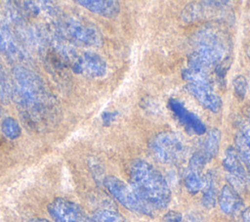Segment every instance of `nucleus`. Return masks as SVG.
Instances as JSON below:
<instances>
[{"mask_svg":"<svg viewBox=\"0 0 250 222\" xmlns=\"http://www.w3.org/2000/svg\"><path fill=\"white\" fill-rule=\"evenodd\" d=\"M169 106L180 123L188 131L198 135L204 134L206 132V127L202 120L195 113L188 111L181 101L178 99H171Z\"/></svg>","mask_w":250,"mask_h":222,"instance_id":"11","label":"nucleus"},{"mask_svg":"<svg viewBox=\"0 0 250 222\" xmlns=\"http://www.w3.org/2000/svg\"><path fill=\"white\" fill-rule=\"evenodd\" d=\"M58 26L62 34L76 43L86 46H100L103 42L99 28L87 20L66 15L59 19Z\"/></svg>","mask_w":250,"mask_h":222,"instance_id":"4","label":"nucleus"},{"mask_svg":"<svg viewBox=\"0 0 250 222\" xmlns=\"http://www.w3.org/2000/svg\"><path fill=\"white\" fill-rule=\"evenodd\" d=\"M91 222H123L122 217L110 209H100L93 213Z\"/></svg>","mask_w":250,"mask_h":222,"instance_id":"19","label":"nucleus"},{"mask_svg":"<svg viewBox=\"0 0 250 222\" xmlns=\"http://www.w3.org/2000/svg\"><path fill=\"white\" fill-rule=\"evenodd\" d=\"M12 91L5 69L0 62V102L7 103L11 99Z\"/></svg>","mask_w":250,"mask_h":222,"instance_id":"20","label":"nucleus"},{"mask_svg":"<svg viewBox=\"0 0 250 222\" xmlns=\"http://www.w3.org/2000/svg\"><path fill=\"white\" fill-rule=\"evenodd\" d=\"M181 220H182L181 214L175 211L168 212L163 218V222H181Z\"/></svg>","mask_w":250,"mask_h":222,"instance_id":"23","label":"nucleus"},{"mask_svg":"<svg viewBox=\"0 0 250 222\" xmlns=\"http://www.w3.org/2000/svg\"><path fill=\"white\" fill-rule=\"evenodd\" d=\"M223 166L227 172L229 185L237 192L244 190L249 182V177L234 147L230 146L225 151Z\"/></svg>","mask_w":250,"mask_h":222,"instance_id":"7","label":"nucleus"},{"mask_svg":"<svg viewBox=\"0 0 250 222\" xmlns=\"http://www.w3.org/2000/svg\"><path fill=\"white\" fill-rule=\"evenodd\" d=\"M48 211L55 222H91L77 203L64 198L55 199L48 205Z\"/></svg>","mask_w":250,"mask_h":222,"instance_id":"8","label":"nucleus"},{"mask_svg":"<svg viewBox=\"0 0 250 222\" xmlns=\"http://www.w3.org/2000/svg\"><path fill=\"white\" fill-rule=\"evenodd\" d=\"M202 204L206 208L214 207L217 198H218V190L217 184L214 174L211 171H208L204 175V186L202 188Z\"/></svg>","mask_w":250,"mask_h":222,"instance_id":"17","label":"nucleus"},{"mask_svg":"<svg viewBox=\"0 0 250 222\" xmlns=\"http://www.w3.org/2000/svg\"><path fill=\"white\" fill-rule=\"evenodd\" d=\"M228 50V43L219 30L203 27L193 36L192 52L188 66L208 72L225 59Z\"/></svg>","mask_w":250,"mask_h":222,"instance_id":"3","label":"nucleus"},{"mask_svg":"<svg viewBox=\"0 0 250 222\" xmlns=\"http://www.w3.org/2000/svg\"><path fill=\"white\" fill-rule=\"evenodd\" d=\"M187 89L202 107L210 111L218 112L222 109L221 97L214 90L210 80L188 81Z\"/></svg>","mask_w":250,"mask_h":222,"instance_id":"9","label":"nucleus"},{"mask_svg":"<svg viewBox=\"0 0 250 222\" xmlns=\"http://www.w3.org/2000/svg\"><path fill=\"white\" fill-rule=\"evenodd\" d=\"M104 185L109 194L130 211L147 216L154 215L155 209L143 200L134 189L123 180L115 176H107L104 179Z\"/></svg>","mask_w":250,"mask_h":222,"instance_id":"5","label":"nucleus"},{"mask_svg":"<svg viewBox=\"0 0 250 222\" xmlns=\"http://www.w3.org/2000/svg\"><path fill=\"white\" fill-rule=\"evenodd\" d=\"M217 200L221 210L228 215H233L238 213L244 205L238 192L235 191L229 184L225 185L221 189L220 193L218 194Z\"/></svg>","mask_w":250,"mask_h":222,"instance_id":"12","label":"nucleus"},{"mask_svg":"<svg viewBox=\"0 0 250 222\" xmlns=\"http://www.w3.org/2000/svg\"><path fill=\"white\" fill-rule=\"evenodd\" d=\"M1 130L3 134L9 139H17L21 133V128L19 122L13 117H6L1 123Z\"/></svg>","mask_w":250,"mask_h":222,"instance_id":"18","label":"nucleus"},{"mask_svg":"<svg viewBox=\"0 0 250 222\" xmlns=\"http://www.w3.org/2000/svg\"><path fill=\"white\" fill-rule=\"evenodd\" d=\"M12 95L25 124L36 131L53 128L59 108L42 78L32 69L17 65L13 69Z\"/></svg>","mask_w":250,"mask_h":222,"instance_id":"1","label":"nucleus"},{"mask_svg":"<svg viewBox=\"0 0 250 222\" xmlns=\"http://www.w3.org/2000/svg\"><path fill=\"white\" fill-rule=\"evenodd\" d=\"M203 166L195 161L189 160L188 170L185 175L184 183L186 189L190 194H196L204 186V175L202 174Z\"/></svg>","mask_w":250,"mask_h":222,"instance_id":"14","label":"nucleus"},{"mask_svg":"<svg viewBox=\"0 0 250 222\" xmlns=\"http://www.w3.org/2000/svg\"><path fill=\"white\" fill-rule=\"evenodd\" d=\"M220 141L221 132L219 129L213 128L207 132L202 144V148L198 151V153L202 155L206 162L210 161L218 154L220 148Z\"/></svg>","mask_w":250,"mask_h":222,"instance_id":"16","label":"nucleus"},{"mask_svg":"<svg viewBox=\"0 0 250 222\" xmlns=\"http://www.w3.org/2000/svg\"><path fill=\"white\" fill-rule=\"evenodd\" d=\"M30 222H51V221L44 219V218H35V219L30 220Z\"/></svg>","mask_w":250,"mask_h":222,"instance_id":"26","label":"nucleus"},{"mask_svg":"<svg viewBox=\"0 0 250 222\" xmlns=\"http://www.w3.org/2000/svg\"><path fill=\"white\" fill-rule=\"evenodd\" d=\"M237 141L250 148V125L249 123H238V134L236 136Z\"/></svg>","mask_w":250,"mask_h":222,"instance_id":"21","label":"nucleus"},{"mask_svg":"<svg viewBox=\"0 0 250 222\" xmlns=\"http://www.w3.org/2000/svg\"><path fill=\"white\" fill-rule=\"evenodd\" d=\"M0 51L11 60H19L22 57L21 50L16 43L13 35L5 24L0 22Z\"/></svg>","mask_w":250,"mask_h":222,"instance_id":"15","label":"nucleus"},{"mask_svg":"<svg viewBox=\"0 0 250 222\" xmlns=\"http://www.w3.org/2000/svg\"><path fill=\"white\" fill-rule=\"evenodd\" d=\"M75 73L86 74L91 77H101L106 73V64L103 57L94 51H84L71 65Z\"/></svg>","mask_w":250,"mask_h":222,"instance_id":"10","label":"nucleus"},{"mask_svg":"<svg viewBox=\"0 0 250 222\" xmlns=\"http://www.w3.org/2000/svg\"><path fill=\"white\" fill-rule=\"evenodd\" d=\"M248 55L250 57V44H249V47H248Z\"/></svg>","mask_w":250,"mask_h":222,"instance_id":"27","label":"nucleus"},{"mask_svg":"<svg viewBox=\"0 0 250 222\" xmlns=\"http://www.w3.org/2000/svg\"><path fill=\"white\" fill-rule=\"evenodd\" d=\"M130 186L151 207L163 209L171 201V190L163 175L149 162L135 159L129 168Z\"/></svg>","mask_w":250,"mask_h":222,"instance_id":"2","label":"nucleus"},{"mask_svg":"<svg viewBox=\"0 0 250 222\" xmlns=\"http://www.w3.org/2000/svg\"><path fill=\"white\" fill-rule=\"evenodd\" d=\"M76 3L90 12L105 18H114L120 12V5L114 0H78Z\"/></svg>","mask_w":250,"mask_h":222,"instance_id":"13","label":"nucleus"},{"mask_svg":"<svg viewBox=\"0 0 250 222\" xmlns=\"http://www.w3.org/2000/svg\"><path fill=\"white\" fill-rule=\"evenodd\" d=\"M232 85L237 97H239L240 99H243L247 92V81L245 77L242 75H236L232 79Z\"/></svg>","mask_w":250,"mask_h":222,"instance_id":"22","label":"nucleus"},{"mask_svg":"<svg viewBox=\"0 0 250 222\" xmlns=\"http://www.w3.org/2000/svg\"><path fill=\"white\" fill-rule=\"evenodd\" d=\"M242 220H243V222H250V207L243 210Z\"/></svg>","mask_w":250,"mask_h":222,"instance_id":"24","label":"nucleus"},{"mask_svg":"<svg viewBox=\"0 0 250 222\" xmlns=\"http://www.w3.org/2000/svg\"><path fill=\"white\" fill-rule=\"evenodd\" d=\"M149 148L153 155L161 162L174 164L182 160L187 152V146L183 139L168 131L159 132L149 142Z\"/></svg>","mask_w":250,"mask_h":222,"instance_id":"6","label":"nucleus"},{"mask_svg":"<svg viewBox=\"0 0 250 222\" xmlns=\"http://www.w3.org/2000/svg\"><path fill=\"white\" fill-rule=\"evenodd\" d=\"M244 113H245V115L249 121V125H250V107H247L244 109Z\"/></svg>","mask_w":250,"mask_h":222,"instance_id":"25","label":"nucleus"}]
</instances>
